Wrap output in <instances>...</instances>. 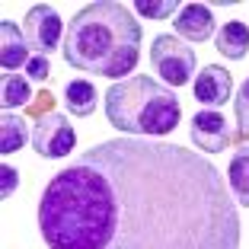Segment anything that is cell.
Returning <instances> with one entry per match:
<instances>
[{
    "label": "cell",
    "instance_id": "cell-1",
    "mask_svg": "<svg viewBox=\"0 0 249 249\" xmlns=\"http://www.w3.org/2000/svg\"><path fill=\"white\" fill-rule=\"evenodd\" d=\"M224 173L189 147L112 138L54 173L38 201L48 249H240Z\"/></svg>",
    "mask_w": 249,
    "mask_h": 249
},
{
    "label": "cell",
    "instance_id": "cell-2",
    "mask_svg": "<svg viewBox=\"0 0 249 249\" xmlns=\"http://www.w3.org/2000/svg\"><path fill=\"white\" fill-rule=\"evenodd\" d=\"M61 54L73 71L96 73L115 83L128 80L141 58V22L115 0L87 3L67 26Z\"/></svg>",
    "mask_w": 249,
    "mask_h": 249
},
{
    "label": "cell",
    "instance_id": "cell-3",
    "mask_svg": "<svg viewBox=\"0 0 249 249\" xmlns=\"http://www.w3.org/2000/svg\"><path fill=\"white\" fill-rule=\"evenodd\" d=\"M106 115L112 128L128 138H166L176 131L182 106L166 83L154 77H128L106 89Z\"/></svg>",
    "mask_w": 249,
    "mask_h": 249
},
{
    "label": "cell",
    "instance_id": "cell-4",
    "mask_svg": "<svg viewBox=\"0 0 249 249\" xmlns=\"http://www.w3.org/2000/svg\"><path fill=\"white\" fill-rule=\"evenodd\" d=\"M150 64H154V71L163 77V83H169V87H185V83L192 80V73H195L198 61H195L192 45H185L182 38L163 32V36H157L154 45H150Z\"/></svg>",
    "mask_w": 249,
    "mask_h": 249
},
{
    "label": "cell",
    "instance_id": "cell-5",
    "mask_svg": "<svg viewBox=\"0 0 249 249\" xmlns=\"http://www.w3.org/2000/svg\"><path fill=\"white\" fill-rule=\"evenodd\" d=\"M73 144H77V134H73V124L67 122V115L61 112H48L36 122L32 128V147L36 154L45 160H61V157H71Z\"/></svg>",
    "mask_w": 249,
    "mask_h": 249
},
{
    "label": "cell",
    "instance_id": "cell-6",
    "mask_svg": "<svg viewBox=\"0 0 249 249\" xmlns=\"http://www.w3.org/2000/svg\"><path fill=\"white\" fill-rule=\"evenodd\" d=\"M22 36L29 42V48H36L42 58H48L52 52L64 48L61 45V16L54 13L52 3H36L22 19Z\"/></svg>",
    "mask_w": 249,
    "mask_h": 249
},
{
    "label": "cell",
    "instance_id": "cell-7",
    "mask_svg": "<svg viewBox=\"0 0 249 249\" xmlns=\"http://www.w3.org/2000/svg\"><path fill=\"white\" fill-rule=\"evenodd\" d=\"M189 134H192V141H195V147H198V150H205V154H220V150L230 147V141H233L227 118L220 115L217 109L195 112Z\"/></svg>",
    "mask_w": 249,
    "mask_h": 249
},
{
    "label": "cell",
    "instance_id": "cell-8",
    "mask_svg": "<svg viewBox=\"0 0 249 249\" xmlns=\"http://www.w3.org/2000/svg\"><path fill=\"white\" fill-rule=\"evenodd\" d=\"M233 96V77L230 71H224L220 64H208L198 71V80H195V99L205 109H217L224 106Z\"/></svg>",
    "mask_w": 249,
    "mask_h": 249
},
{
    "label": "cell",
    "instance_id": "cell-9",
    "mask_svg": "<svg viewBox=\"0 0 249 249\" xmlns=\"http://www.w3.org/2000/svg\"><path fill=\"white\" fill-rule=\"evenodd\" d=\"M29 42L26 36L19 32V26L10 19L0 22V67L7 73H13L16 67H26L29 64Z\"/></svg>",
    "mask_w": 249,
    "mask_h": 249
},
{
    "label": "cell",
    "instance_id": "cell-10",
    "mask_svg": "<svg viewBox=\"0 0 249 249\" xmlns=\"http://www.w3.org/2000/svg\"><path fill=\"white\" fill-rule=\"evenodd\" d=\"M176 32L185 42H208L214 36V16L205 3H185L176 16Z\"/></svg>",
    "mask_w": 249,
    "mask_h": 249
},
{
    "label": "cell",
    "instance_id": "cell-11",
    "mask_svg": "<svg viewBox=\"0 0 249 249\" xmlns=\"http://www.w3.org/2000/svg\"><path fill=\"white\" fill-rule=\"evenodd\" d=\"M214 48L230 61H243L249 54V26L240 22V19L224 22V29L217 32V45H214Z\"/></svg>",
    "mask_w": 249,
    "mask_h": 249
},
{
    "label": "cell",
    "instance_id": "cell-12",
    "mask_svg": "<svg viewBox=\"0 0 249 249\" xmlns=\"http://www.w3.org/2000/svg\"><path fill=\"white\" fill-rule=\"evenodd\" d=\"M96 103H99V93L89 80H71L64 87V106L71 115L77 118H87L96 112Z\"/></svg>",
    "mask_w": 249,
    "mask_h": 249
},
{
    "label": "cell",
    "instance_id": "cell-13",
    "mask_svg": "<svg viewBox=\"0 0 249 249\" xmlns=\"http://www.w3.org/2000/svg\"><path fill=\"white\" fill-rule=\"evenodd\" d=\"M227 185L233 192V201L249 208V147H240L233 157H230L227 166Z\"/></svg>",
    "mask_w": 249,
    "mask_h": 249
},
{
    "label": "cell",
    "instance_id": "cell-14",
    "mask_svg": "<svg viewBox=\"0 0 249 249\" xmlns=\"http://www.w3.org/2000/svg\"><path fill=\"white\" fill-rule=\"evenodd\" d=\"M26 138H29L26 118L3 112L0 115V154H16L19 147H26Z\"/></svg>",
    "mask_w": 249,
    "mask_h": 249
},
{
    "label": "cell",
    "instance_id": "cell-15",
    "mask_svg": "<svg viewBox=\"0 0 249 249\" xmlns=\"http://www.w3.org/2000/svg\"><path fill=\"white\" fill-rule=\"evenodd\" d=\"M32 99V89L29 83H26V77H19V73H3V80H0V103H3V109H19V106H29Z\"/></svg>",
    "mask_w": 249,
    "mask_h": 249
},
{
    "label": "cell",
    "instance_id": "cell-16",
    "mask_svg": "<svg viewBox=\"0 0 249 249\" xmlns=\"http://www.w3.org/2000/svg\"><path fill=\"white\" fill-rule=\"evenodd\" d=\"M233 112H236V124H240V134L249 141V77L243 80V87L233 96Z\"/></svg>",
    "mask_w": 249,
    "mask_h": 249
},
{
    "label": "cell",
    "instance_id": "cell-17",
    "mask_svg": "<svg viewBox=\"0 0 249 249\" xmlns=\"http://www.w3.org/2000/svg\"><path fill=\"white\" fill-rule=\"evenodd\" d=\"M176 7H179L176 0H138L134 3V10L147 19H166V16H173Z\"/></svg>",
    "mask_w": 249,
    "mask_h": 249
},
{
    "label": "cell",
    "instance_id": "cell-18",
    "mask_svg": "<svg viewBox=\"0 0 249 249\" xmlns=\"http://www.w3.org/2000/svg\"><path fill=\"white\" fill-rule=\"evenodd\" d=\"M26 73H29V80H38L45 83L48 77H52V64H48V58H42V54H36V58L26 64Z\"/></svg>",
    "mask_w": 249,
    "mask_h": 249
},
{
    "label": "cell",
    "instance_id": "cell-19",
    "mask_svg": "<svg viewBox=\"0 0 249 249\" xmlns=\"http://www.w3.org/2000/svg\"><path fill=\"white\" fill-rule=\"evenodd\" d=\"M0 176H3V198H10L19 185V173L13 166H0Z\"/></svg>",
    "mask_w": 249,
    "mask_h": 249
}]
</instances>
